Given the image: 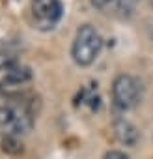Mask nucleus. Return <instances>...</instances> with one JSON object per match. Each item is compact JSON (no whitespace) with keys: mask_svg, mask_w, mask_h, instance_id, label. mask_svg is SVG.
Wrapping results in <instances>:
<instances>
[{"mask_svg":"<svg viewBox=\"0 0 153 159\" xmlns=\"http://www.w3.org/2000/svg\"><path fill=\"white\" fill-rule=\"evenodd\" d=\"M103 49V38L92 25H82L76 30V36L71 45V56L76 66H90L95 62Z\"/></svg>","mask_w":153,"mask_h":159,"instance_id":"1","label":"nucleus"},{"mask_svg":"<svg viewBox=\"0 0 153 159\" xmlns=\"http://www.w3.org/2000/svg\"><path fill=\"white\" fill-rule=\"evenodd\" d=\"M142 96V84L133 75H118L112 84V99L120 111H129L136 107Z\"/></svg>","mask_w":153,"mask_h":159,"instance_id":"2","label":"nucleus"},{"mask_svg":"<svg viewBox=\"0 0 153 159\" xmlns=\"http://www.w3.org/2000/svg\"><path fill=\"white\" fill-rule=\"evenodd\" d=\"M0 127L6 129L8 135H24L34 127V116L26 107H0Z\"/></svg>","mask_w":153,"mask_h":159,"instance_id":"3","label":"nucleus"},{"mask_svg":"<svg viewBox=\"0 0 153 159\" xmlns=\"http://www.w3.org/2000/svg\"><path fill=\"white\" fill-rule=\"evenodd\" d=\"M63 15V4L60 0H32L34 25L41 32L52 30Z\"/></svg>","mask_w":153,"mask_h":159,"instance_id":"4","label":"nucleus"},{"mask_svg":"<svg viewBox=\"0 0 153 159\" xmlns=\"http://www.w3.org/2000/svg\"><path fill=\"white\" fill-rule=\"evenodd\" d=\"M114 135H116V139L121 142V144H125V146H134L136 142H138V129L131 124V122H127V120H123V118H120V120H116L114 122Z\"/></svg>","mask_w":153,"mask_h":159,"instance_id":"5","label":"nucleus"},{"mask_svg":"<svg viewBox=\"0 0 153 159\" xmlns=\"http://www.w3.org/2000/svg\"><path fill=\"white\" fill-rule=\"evenodd\" d=\"M2 73H4V84H13V86L24 84L26 81L32 79V69L28 66H23L21 62H17L15 66L8 67Z\"/></svg>","mask_w":153,"mask_h":159,"instance_id":"6","label":"nucleus"},{"mask_svg":"<svg viewBox=\"0 0 153 159\" xmlns=\"http://www.w3.org/2000/svg\"><path fill=\"white\" fill-rule=\"evenodd\" d=\"M2 152H6L10 155H17L23 152V144L19 142V139L15 135H6L2 139Z\"/></svg>","mask_w":153,"mask_h":159,"instance_id":"7","label":"nucleus"},{"mask_svg":"<svg viewBox=\"0 0 153 159\" xmlns=\"http://www.w3.org/2000/svg\"><path fill=\"white\" fill-rule=\"evenodd\" d=\"M114 6H116V11H118V15H120V17L129 19V17L134 13L136 0H116Z\"/></svg>","mask_w":153,"mask_h":159,"instance_id":"8","label":"nucleus"},{"mask_svg":"<svg viewBox=\"0 0 153 159\" xmlns=\"http://www.w3.org/2000/svg\"><path fill=\"white\" fill-rule=\"evenodd\" d=\"M17 62L19 60H17V56L13 52H10V51H0V71H6L8 67L15 66Z\"/></svg>","mask_w":153,"mask_h":159,"instance_id":"9","label":"nucleus"},{"mask_svg":"<svg viewBox=\"0 0 153 159\" xmlns=\"http://www.w3.org/2000/svg\"><path fill=\"white\" fill-rule=\"evenodd\" d=\"M114 2H116V0H92L94 8H97L99 11H105V10H107V8H110Z\"/></svg>","mask_w":153,"mask_h":159,"instance_id":"10","label":"nucleus"},{"mask_svg":"<svg viewBox=\"0 0 153 159\" xmlns=\"http://www.w3.org/2000/svg\"><path fill=\"white\" fill-rule=\"evenodd\" d=\"M103 159H129V157H127L123 152H120V150H110V152L105 153Z\"/></svg>","mask_w":153,"mask_h":159,"instance_id":"11","label":"nucleus"},{"mask_svg":"<svg viewBox=\"0 0 153 159\" xmlns=\"http://www.w3.org/2000/svg\"><path fill=\"white\" fill-rule=\"evenodd\" d=\"M151 38H153V25H151Z\"/></svg>","mask_w":153,"mask_h":159,"instance_id":"12","label":"nucleus"},{"mask_svg":"<svg viewBox=\"0 0 153 159\" xmlns=\"http://www.w3.org/2000/svg\"><path fill=\"white\" fill-rule=\"evenodd\" d=\"M151 6H153V0H151Z\"/></svg>","mask_w":153,"mask_h":159,"instance_id":"13","label":"nucleus"}]
</instances>
